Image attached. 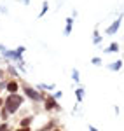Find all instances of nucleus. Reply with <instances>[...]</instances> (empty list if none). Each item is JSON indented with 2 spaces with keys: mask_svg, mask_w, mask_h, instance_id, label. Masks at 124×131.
I'll return each mask as SVG.
<instances>
[{
  "mask_svg": "<svg viewBox=\"0 0 124 131\" xmlns=\"http://www.w3.org/2000/svg\"><path fill=\"white\" fill-rule=\"evenodd\" d=\"M122 18H124V14H119V16H117V19L112 21V25L107 28V31H105V33H107V35H115V33H117V30H119V26H121Z\"/></svg>",
  "mask_w": 124,
  "mask_h": 131,
  "instance_id": "nucleus-4",
  "label": "nucleus"
},
{
  "mask_svg": "<svg viewBox=\"0 0 124 131\" xmlns=\"http://www.w3.org/2000/svg\"><path fill=\"white\" fill-rule=\"evenodd\" d=\"M0 131H9V124H7V122L0 124Z\"/></svg>",
  "mask_w": 124,
  "mask_h": 131,
  "instance_id": "nucleus-18",
  "label": "nucleus"
},
{
  "mask_svg": "<svg viewBox=\"0 0 124 131\" xmlns=\"http://www.w3.org/2000/svg\"><path fill=\"white\" fill-rule=\"evenodd\" d=\"M44 110H47V112L61 110V107L58 105V101L54 100V96H46V100H44Z\"/></svg>",
  "mask_w": 124,
  "mask_h": 131,
  "instance_id": "nucleus-3",
  "label": "nucleus"
},
{
  "mask_svg": "<svg viewBox=\"0 0 124 131\" xmlns=\"http://www.w3.org/2000/svg\"><path fill=\"white\" fill-rule=\"evenodd\" d=\"M0 12H4V14H7V9H5V7H0Z\"/></svg>",
  "mask_w": 124,
  "mask_h": 131,
  "instance_id": "nucleus-24",
  "label": "nucleus"
},
{
  "mask_svg": "<svg viewBox=\"0 0 124 131\" xmlns=\"http://www.w3.org/2000/svg\"><path fill=\"white\" fill-rule=\"evenodd\" d=\"M102 40H103V37L98 33V31H94V37H93V44L94 46H98V44H102Z\"/></svg>",
  "mask_w": 124,
  "mask_h": 131,
  "instance_id": "nucleus-12",
  "label": "nucleus"
},
{
  "mask_svg": "<svg viewBox=\"0 0 124 131\" xmlns=\"http://www.w3.org/2000/svg\"><path fill=\"white\" fill-rule=\"evenodd\" d=\"M91 63H93V65H96V67H100V65H102V58H96V56H94L93 60H91Z\"/></svg>",
  "mask_w": 124,
  "mask_h": 131,
  "instance_id": "nucleus-17",
  "label": "nucleus"
},
{
  "mask_svg": "<svg viewBox=\"0 0 124 131\" xmlns=\"http://www.w3.org/2000/svg\"><path fill=\"white\" fill-rule=\"evenodd\" d=\"M47 10H49V2H44V4H42V10L39 12V19L44 18V16L47 14Z\"/></svg>",
  "mask_w": 124,
  "mask_h": 131,
  "instance_id": "nucleus-9",
  "label": "nucleus"
},
{
  "mask_svg": "<svg viewBox=\"0 0 124 131\" xmlns=\"http://www.w3.org/2000/svg\"><path fill=\"white\" fill-rule=\"evenodd\" d=\"M87 129H89V131H98V129L93 126V124H89V126H87Z\"/></svg>",
  "mask_w": 124,
  "mask_h": 131,
  "instance_id": "nucleus-22",
  "label": "nucleus"
},
{
  "mask_svg": "<svg viewBox=\"0 0 124 131\" xmlns=\"http://www.w3.org/2000/svg\"><path fill=\"white\" fill-rule=\"evenodd\" d=\"M52 131H63V129H60V128H54V129H52Z\"/></svg>",
  "mask_w": 124,
  "mask_h": 131,
  "instance_id": "nucleus-26",
  "label": "nucleus"
},
{
  "mask_svg": "<svg viewBox=\"0 0 124 131\" xmlns=\"http://www.w3.org/2000/svg\"><path fill=\"white\" fill-rule=\"evenodd\" d=\"M5 91H7L9 94H18V91H19V82L16 81V79H12V81H7Z\"/></svg>",
  "mask_w": 124,
  "mask_h": 131,
  "instance_id": "nucleus-5",
  "label": "nucleus"
},
{
  "mask_svg": "<svg viewBox=\"0 0 124 131\" xmlns=\"http://www.w3.org/2000/svg\"><path fill=\"white\" fill-rule=\"evenodd\" d=\"M103 51L105 52H117V51H119V44H117V42H112V44H110L107 49H103Z\"/></svg>",
  "mask_w": 124,
  "mask_h": 131,
  "instance_id": "nucleus-10",
  "label": "nucleus"
},
{
  "mask_svg": "<svg viewBox=\"0 0 124 131\" xmlns=\"http://www.w3.org/2000/svg\"><path fill=\"white\" fill-rule=\"evenodd\" d=\"M4 108V98H0V110Z\"/></svg>",
  "mask_w": 124,
  "mask_h": 131,
  "instance_id": "nucleus-23",
  "label": "nucleus"
},
{
  "mask_svg": "<svg viewBox=\"0 0 124 131\" xmlns=\"http://www.w3.org/2000/svg\"><path fill=\"white\" fill-rule=\"evenodd\" d=\"M9 131H12V129H9Z\"/></svg>",
  "mask_w": 124,
  "mask_h": 131,
  "instance_id": "nucleus-28",
  "label": "nucleus"
},
{
  "mask_svg": "<svg viewBox=\"0 0 124 131\" xmlns=\"http://www.w3.org/2000/svg\"><path fill=\"white\" fill-rule=\"evenodd\" d=\"M23 103H25V98L21 96L19 93H18V94H9V96L4 100V108L9 112L10 115H14V114L21 108Z\"/></svg>",
  "mask_w": 124,
  "mask_h": 131,
  "instance_id": "nucleus-1",
  "label": "nucleus"
},
{
  "mask_svg": "<svg viewBox=\"0 0 124 131\" xmlns=\"http://www.w3.org/2000/svg\"><path fill=\"white\" fill-rule=\"evenodd\" d=\"M18 54H23V52H25V51H26V47H25V46H19V47H18Z\"/></svg>",
  "mask_w": 124,
  "mask_h": 131,
  "instance_id": "nucleus-20",
  "label": "nucleus"
},
{
  "mask_svg": "<svg viewBox=\"0 0 124 131\" xmlns=\"http://www.w3.org/2000/svg\"><path fill=\"white\" fill-rule=\"evenodd\" d=\"M5 51H7V47H5V46H2V44H0V52H2V54H4V52H5Z\"/></svg>",
  "mask_w": 124,
  "mask_h": 131,
  "instance_id": "nucleus-21",
  "label": "nucleus"
},
{
  "mask_svg": "<svg viewBox=\"0 0 124 131\" xmlns=\"http://www.w3.org/2000/svg\"><path fill=\"white\" fill-rule=\"evenodd\" d=\"M9 73L12 75V77H18V70H16L14 65H9Z\"/></svg>",
  "mask_w": 124,
  "mask_h": 131,
  "instance_id": "nucleus-16",
  "label": "nucleus"
},
{
  "mask_svg": "<svg viewBox=\"0 0 124 131\" xmlns=\"http://www.w3.org/2000/svg\"><path fill=\"white\" fill-rule=\"evenodd\" d=\"M9 115H10V114H9L7 110H5V108H2V110H0V117H2V121H4V122H7Z\"/></svg>",
  "mask_w": 124,
  "mask_h": 131,
  "instance_id": "nucleus-13",
  "label": "nucleus"
},
{
  "mask_svg": "<svg viewBox=\"0 0 124 131\" xmlns=\"http://www.w3.org/2000/svg\"><path fill=\"white\" fill-rule=\"evenodd\" d=\"M72 79H73V82H79V79H81V77H79V70H77V68H73V70H72Z\"/></svg>",
  "mask_w": 124,
  "mask_h": 131,
  "instance_id": "nucleus-14",
  "label": "nucleus"
},
{
  "mask_svg": "<svg viewBox=\"0 0 124 131\" xmlns=\"http://www.w3.org/2000/svg\"><path fill=\"white\" fill-rule=\"evenodd\" d=\"M21 2H23L25 5H28V4H30V0H21Z\"/></svg>",
  "mask_w": 124,
  "mask_h": 131,
  "instance_id": "nucleus-25",
  "label": "nucleus"
},
{
  "mask_svg": "<svg viewBox=\"0 0 124 131\" xmlns=\"http://www.w3.org/2000/svg\"><path fill=\"white\" fill-rule=\"evenodd\" d=\"M2 75H4V72H2V70H0V79H2Z\"/></svg>",
  "mask_w": 124,
  "mask_h": 131,
  "instance_id": "nucleus-27",
  "label": "nucleus"
},
{
  "mask_svg": "<svg viewBox=\"0 0 124 131\" xmlns=\"http://www.w3.org/2000/svg\"><path fill=\"white\" fill-rule=\"evenodd\" d=\"M61 96H63V93H61V91H56V93H54V100H60Z\"/></svg>",
  "mask_w": 124,
  "mask_h": 131,
  "instance_id": "nucleus-19",
  "label": "nucleus"
},
{
  "mask_svg": "<svg viewBox=\"0 0 124 131\" xmlns=\"http://www.w3.org/2000/svg\"><path fill=\"white\" fill-rule=\"evenodd\" d=\"M72 26H73V19L68 18V19H66V26H65V35H66V37L72 33Z\"/></svg>",
  "mask_w": 124,
  "mask_h": 131,
  "instance_id": "nucleus-8",
  "label": "nucleus"
},
{
  "mask_svg": "<svg viewBox=\"0 0 124 131\" xmlns=\"http://www.w3.org/2000/svg\"><path fill=\"white\" fill-rule=\"evenodd\" d=\"M37 89H54V86L52 84H39Z\"/></svg>",
  "mask_w": 124,
  "mask_h": 131,
  "instance_id": "nucleus-15",
  "label": "nucleus"
},
{
  "mask_svg": "<svg viewBox=\"0 0 124 131\" xmlns=\"http://www.w3.org/2000/svg\"><path fill=\"white\" fill-rule=\"evenodd\" d=\"M23 93H25V96L28 98V100H31V101H44L46 100V94L44 93H40V91H37L35 88H31V86H28V84H25L23 86Z\"/></svg>",
  "mask_w": 124,
  "mask_h": 131,
  "instance_id": "nucleus-2",
  "label": "nucleus"
},
{
  "mask_svg": "<svg viewBox=\"0 0 124 131\" xmlns=\"http://www.w3.org/2000/svg\"><path fill=\"white\" fill-rule=\"evenodd\" d=\"M122 68V61L121 60H117V61H114L112 65H108V70H112V72H119Z\"/></svg>",
  "mask_w": 124,
  "mask_h": 131,
  "instance_id": "nucleus-7",
  "label": "nucleus"
},
{
  "mask_svg": "<svg viewBox=\"0 0 124 131\" xmlns=\"http://www.w3.org/2000/svg\"><path fill=\"white\" fill-rule=\"evenodd\" d=\"M75 98H77V103H81L84 98V88H79V89H75Z\"/></svg>",
  "mask_w": 124,
  "mask_h": 131,
  "instance_id": "nucleus-11",
  "label": "nucleus"
},
{
  "mask_svg": "<svg viewBox=\"0 0 124 131\" xmlns=\"http://www.w3.org/2000/svg\"><path fill=\"white\" fill-rule=\"evenodd\" d=\"M31 122H33V115H25L19 121V128H30Z\"/></svg>",
  "mask_w": 124,
  "mask_h": 131,
  "instance_id": "nucleus-6",
  "label": "nucleus"
}]
</instances>
